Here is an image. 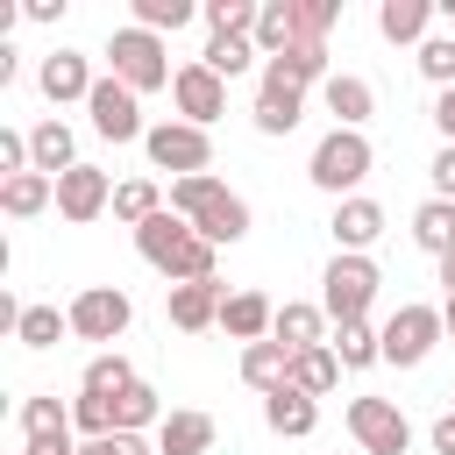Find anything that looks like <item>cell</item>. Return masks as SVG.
Instances as JSON below:
<instances>
[{
	"instance_id": "obj_1",
	"label": "cell",
	"mask_w": 455,
	"mask_h": 455,
	"mask_svg": "<svg viewBox=\"0 0 455 455\" xmlns=\"http://www.w3.org/2000/svg\"><path fill=\"white\" fill-rule=\"evenodd\" d=\"M135 256L156 270V277H171V284H199V277H213V242L192 228V220H178L171 206L156 213V220H142L135 228Z\"/></svg>"
},
{
	"instance_id": "obj_2",
	"label": "cell",
	"mask_w": 455,
	"mask_h": 455,
	"mask_svg": "<svg viewBox=\"0 0 455 455\" xmlns=\"http://www.w3.org/2000/svg\"><path fill=\"white\" fill-rule=\"evenodd\" d=\"M171 213H178V220H192L213 249L249 235V199H242V192H228L213 171H206V178H171Z\"/></svg>"
},
{
	"instance_id": "obj_3",
	"label": "cell",
	"mask_w": 455,
	"mask_h": 455,
	"mask_svg": "<svg viewBox=\"0 0 455 455\" xmlns=\"http://www.w3.org/2000/svg\"><path fill=\"white\" fill-rule=\"evenodd\" d=\"M377 171V149H370V135L363 128H327L320 142H313V164H306V178L341 206V199H355V185Z\"/></svg>"
},
{
	"instance_id": "obj_4",
	"label": "cell",
	"mask_w": 455,
	"mask_h": 455,
	"mask_svg": "<svg viewBox=\"0 0 455 455\" xmlns=\"http://www.w3.org/2000/svg\"><path fill=\"white\" fill-rule=\"evenodd\" d=\"M107 64H114V78L142 100V92H164L178 71H171V50H164V36H149V28H114L107 36Z\"/></svg>"
},
{
	"instance_id": "obj_5",
	"label": "cell",
	"mask_w": 455,
	"mask_h": 455,
	"mask_svg": "<svg viewBox=\"0 0 455 455\" xmlns=\"http://www.w3.org/2000/svg\"><path fill=\"white\" fill-rule=\"evenodd\" d=\"M377 284H384V270H377L370 256H341V249H334V263L320 270V313H327L334 327H348V320L370 313Z\"/></svg>"
},
{
	"instance_id": "obj_6",
	"label": "cell",
	"mask_w": 455,
	"mask_h": 455,
	"mask_svg": "<svg viewBox=\"0 0 455 455\" xmlns=\"http://www.w3.org/2000/svg\"><path fill=\"white\" fill-rule=\"evenodd\" d=\"M142 149H149V164L171 171V178H206V171H213V135L192 128V121H156V128L142 135Z\"/></svg>"
},
{
	"instance_id": "obj_7",
	"label": "cell",
	"mask_w": 455,
	"mask_h": 455,
	"mask_svg": "<svg viewBox=\"0 0 455 455\" xmlns=\"http://www.w3.org/2000/svg\"><path fill=\"white\" fill-rule=\"evenodd\" d=\"M441 334H448L441 306H398V313L384 320V363H391V370H419V363L441 348Z\"/></svg>"
},
{
	"instance_id": "obj_8",
	"label": "cell",
	"mask_w": 455,
	"mask_h": 455,
	"mask_svg": "<svg viewBox=\"0 0 455 455\" xmlns=\"http://www.w3.org/2000/svg\"><path fill=\"white\" fill-rule=\"evenodd\" d=\"M64 313H71V334H78V341H121V334L135 327V299H128L121 284H85Z\"/></svg>"
},
{
	"instance_id": "obj_9",
	"label": "cell",
	"mask_w": 455,
	"mask_h": 455,
	"mask_svg": "<svg viewBox=\"0 0 455 455\" xmlns=\"http://www.w3.org/2000/svg\"><path fill=\"white\" fill-rule=\"evenodd\" d=\"M348 434L363 455H405L412 448V419L391 398H348Z\"/></svg>"
},
{
	"instance_id": "obj_10",
	"label": "cell",
	"mask_w": 455,
	"mask_h": 455,
	"mask_svg": "<svg viewBox=\"0 0 455 455\" xmlns=\"http://www.w3.org/2000/svg\"><path fill=\"white\" fill-rule=\"evenodd\" d=\"M85 114H92V135H107V142H142L149 128H142V100L107 71L100 85H92V100H85Z\"/></svg>"
},
{
	"instance_id": "obj_11",
	"label": "cell",
	"mask_w": 455,
	"mask_h": 455,
	"mask_svg": "<svg viewBox=\"0 0 455 455\" xmlns=\"http://www.w3.org/2000/svg\"><path fill=\"white\" fill-rule=\"evenodd\" d=\"M171 100H178V121H192V128H213V121L228 114V78H213V71L192 57V64H178V78H171Z\"/></svg>"
},
{
	"instance_id": "obj_12",
	"label": "cell",
	"mask_w": 455,
	"mask_h": 455,
	"mask_svg": "<svg viewBox=\"0 0 455 455\" xmlns=\"http://www.w3.org/2000/svg\"><path fill=\"white\" fill-rule=\"evenodd\" d=\"M256 135H291L299 121H306V85L299 78H284L277 64H263V85H256Z\"/></svg>"
},
{
	"instance_id": "obj_13",
	"label": "cell",
	"mask_w": 455,
	"mask_h": 455,
	"mask_svg": "<svg viewBox=\"0 0 455 455\" xmlns=\"http://www.w3.org/2000/svg\"><path fill=\"white\" fill-rule=\"evenodd\" d=\"M21 448H57V455H78V427H71V405H57V391L21 398Z\"/></svg>"
},
{
	"instance_id": "obj_14",
	"label": "cell",
	"mask_w": 455,
	"mask_h": 455,
	"mask_svg": "<svg viewBox=\"0 0 455 455\" xmlns=\"http://www.w3.org/2000/svg\"><path fill=\"white\" fill-rule=\"evenodd\" d=\"M107 206H114V178H107L100 164H78V171H64V178H57V213H64L71 228L100 220Z\"/></svg>"
},
{
	"instance_id": "obj_15",
	"label": "cell",
	"mask_w": 455,
	"mask_h": 455,
	"mask_svg": "<svg viewBox=\"0 0 455 455\" xmlns=\"http://www.w3.org/2000/svg\"><path fill=\"white\" fill-rule=\"evenodd\" d=\"M220 306H228V284H220V277H199V284H171V291H164V313H171L178 334L220 327Z\"/></svg>"
},
{
	"instance_id": "obj_16",
	"label": "cell",
	"mask_w": 455,
	"mask_h": 455,
	"mask_svg": "<svg viewBox=\"0 0 455 455\" xmlns=\"http://www.w3.org/2000/svg\"><path fill=\"white\" fill-rule=\"evenodd\" d=\"M36 85H43V100L50 107H71V100H92V64L78 57V50H50L43 64H36Z\"/></svg>"
},
{
	"instance_id": "obj_17",
	"label": "cell",
	"mask_w": 455,
	"mask_h": 455,
	"mask_svg": "<svg viewBox=\"0 0 455 455\" xmlns=\"http://www.w3.org/2000/svg\"><path fill=\"white\" fill-rule=\"evenodd\" d=\"M327 235H334V249H341V256H370V242L384 235V206L355 192V199H341V206H334Z\"/></svg>"
},
{
	"instance_id": "obj_18",
	"label": "cell",
	"mask_w": 455,
	"mask_h": 455,
	"mask_svg": "<svg viewBox=\"0 0 455 455\" xmlns=\"http://www.w3.org/2000/svg\"><path fill=\"white\" fill-rule=\"evenodd\" d=\"M320 100H327L334 128H363V121L377 114V85H370V78H355V71H334V78L320 85Z\"/></svg>"
},
{
	"instance_id": "obj_19",
	"label": "cell",
	"mask_w": 455,
	"mask_h": 455,
	"mask_svg": "<svg viewBox=\"0 0 455 455\" xmlns=\"http://www.w3.org/2000/svg\"><path fill=\"white\" fill-rule=\"evenodd\" d=\"M270 341H284L291 355H306V348H327V313H320L313 299H284V306H277V327H270Z\"/></svg>"
},
{
	"instance_id": "obj_20",
	"label": "cell",
	"mask_w": 455,
	"mask_h": 455,
	"mask_svg": "<svg viewBox=\"0 0 455 455\" xmlns=\"http://www.w3.org/2000/svg\"><path fill=\"white\" fill-rule=\"evenodd\" d=\"M263 427H270L277 441H306V434L320 427V398H306V391H291V384H284V391H270V398H263Z\"/></svg>"
},
{
	"instance_id": "obj_21",
	"label": "cell",
	"mask_w": 455,
	"mask_h": 455,
	"mask_svg": "<svg viewBox=\"0 0 455 455\" xmlns=\"http://www.w3.org/2000/svg\"><path fill=\"white\" fill-rule=\"evenodd\" d=\"M377 36L419 50V43L434 36V0H377Z\"/></svg>"
},
{
	"instance_id": "obj_22",
	"label": "cell",
	"mask_w": 455,
	"mask_h": 455,
	"mask_svg": "<svg viewBox=\"0 0 455 455\" xmlns=\"http://www.w3.org/2000/svg\"><path fill=\"white\" fill-rule=\"evenodd\" d=\"M28 156H36V171H43V178H64V171H78V135L50 114V121H36V128H28Z\"/></svg>"
},
{
	"instance_id": "obj_23",
	"label": "cell",
	"mask_w": 455,
	"mask_h": 455,
	"mask_svg": "<svg viewBox=\"0 0 455 455\" xmlns=\"http://www.w3.org/2000/svg\"><path fill=\"white\" fill-rule=\"evenodd\" d=\"M220 327L249 348V341H270V327H277V306L263 299V291H228V306H220Z\"/></svg>"
},
{
	"instance_id": "obj_24",
	"label": "cell",
	"mask_w": 455,
	"mask_h": 455,
	"mask_svg": "<svg viewBox=\"0 0 455 455\" xmlns=\"http://www.w3.org/2000/svg\"><path fill=\"white\" fill-rule=\"evenodd\" d=\"M213 434H220L213 412H192V405H185V412H164V427H156V455H206Z\"/></svg>"
},
{
	"instance_id": "obj_25",
	"label": "cell",
	"mask_w": 455,
	"mask_h": 455,
	"mask_svg": "<svg viewBox=\"0 0 455 455\" xmlns=\"http://www.w3.org/2000/svg\"><path fill=\"white\" fill-rule=\"evenodd\" d=\"M263 57H284L291 43H306V21H299V0H263L256 14V36H249Z\"/></svg>"
},
{
	"instance_id": "obj_26",
	"label": "cell",
	"mask_w": 455,
	"mask_h": 455,
	"mask_svg": "<svg viewBox=\"0 0 455 455\" xmlns=\"http://www.w3.org/2000/svg\"><path fill=\"white\" fill-rule=\"evenodd\" d=\"M242 384L263 391V398L284 391V384H291V348H284V341H249V348H242Z\"/></svg>"
},
{
	"instance_id": "obj_27",
	"label": "cell",
	"mask_w": 455,
	"mask_h": 455,
	"mask_svg": "<svg viewBox=\"0 0 455 455\" xmlns=\"http://www.w3.org/2000/svg\"><path fill=\"white\" fill-rule=\"evenodd\" d=\"M43 206H57V178H43V171L0 178V213H7V220H36Z\"/></svg>"
},
{
	"instance_id": "obj_28",
	"label": "cell",
	"mask_w": 455,
	"mask_h": 455,
	"mask_svg": "<svg viewBox=\"0 0 455 455\" xmlns=\"http://www.w3.org/2000/svg\"><path fill=\"white\" fill-rule=\"evenodd\" d=\"M327 348L341 355V370H370V363H384V327L348 320V327H334V334H327Z\"/></svg>"
},
{
	"instance_id": "obj_29",
	"label": "cell",
	"mask_w": 455,
	"mask_h": 455,
	"mask_svg": "<svg viewBox=\"0 0 455 455\" xmlns=\"http://www.w3.org/2000/svg\"><path fill=\"white\" fill-rule=\"evenodd\" d=\"M128 384H142V377H135V363H128L121 348H100V355L85 363V377H78V391H92V398H121Z\"/></svg>"
},
{
	"instance_id": "obj_30",
	"label": "cell",
	"mask_w": 455,
	"mask_h": 455,
	"mask_svg": "<svg viewBox=\"0 0 455 455\" xmlns=\"http://www.w3.org/2000/svg\"><path fill=\"white\" fill-rule=\"evenodd\" d=\"M412 242H419V249L441 263V256L455 249V199H427V206L412 213Z\"/></svg>"
},
{
	"instance_id": "obj_31",
	"label": "cell",
	"mask_w": 455,
	"mask_h": 455,
	"mask_svg": "<svg viewBox=\"0 0 455 455\" xmlns=\"http://www.w3.org/2000/svg\"><path fill=\"white\" fill-rule=\"evenodd\" d=\"M334 384H341V355H334V348H306V355H291V391L327 398Z\"/></svg>"
},
{
	"instance_id": "obj_32",
	"label": "cell",
	"mask_w": 455,
	"mask_h": 455,
	"mask_svg": "<svg viewBox=\"0 0 455 455\" xmlns=\"http://www.w3.org/2000/svg\"><path fill=\"white\" fill-rule=\"evenodd\" d=\"M256 57H263V50H256L249 36H206V50H199V64H206L213 78H242Z\"/></svg>"
},
{
	"instance_id": "obj_33",
	"label": "cell",
	"mask_w": 455,
	"mask_h": 455,
	"mask_svg": "<svg viewBox=\"0 0 455 455\" xmlns=\"http://www.w3.org/2000/svg\"><path fill=\"white\" fill-rule=\"evenodd\" d=\"M156 213H164V192H156V178H121V185H114V220L142 228V220H156Z\"/></svg>"
},
{
	"instance_id": "obj_34",
	"label": "cell",
	"mask_w": 455,
	"mask_h": 455,
	"mask_svg": "<svg viewBox=\"0 0 455 455\" xmlns=\"http://www.w3.org/2000/svg\"><path fill=\"white\" fill-rule=\"evenodd\" d=\"M149 427H164V405H156L149 384H128L114 398V434H149Z\"/></svg>"
},
{
	"instance_id": "obj_35",
	"label": "cell",
	"mask_w": 455,
	"mask_h": 455,
	"mask_svg": "<svg viewBox=\"0 0 455 455\" xmlns=\"http://www.w3.org/2000/svg\"><path fill=\"white\" fill-rule=\"evenodd\" d=\"M256 14H263V0H206L199 7V21L213 36H256Z\"/></svg>"
},
{
	"instance_id": "obj_36",
	"label": "cell",
	"mask_w": 455,
	"mask_h": 455,
	"mask_svg": "<svg viewBox=\"0 0 455 455\" xmlns=\"http://www.w3.org/2000/svg\"><path fill=\"white\" fill-rule=\"evenodd\" d=\"M263 64H277L284 78H299V85H327L334 71H327V43H291L284 57H263Z\"/></svg>"
},
{
	"instance_id": "obj_37",
	"label": "cell",
	"mask_w": 455,
	"mask_h": 455,
	"mask_svg": "<svg viewBox=\"0 0 455 455\" xmlns=\"http://www.w3.org/2000/svg\"><path fill=\"white\" fill-rule=\"evenodd\" d=\"M57 334H71V313H57V306H21V327H14L21 348H57Z\"/></svg>"
},
{
	"instance_id": "obj_38",
	"label": "cell",
	"mask_w": 455,
	"mask_h": 455,
	"mask_svg": "<svg viewBox=\"0 0 455 455\" xmlns=\"http://www.w3.org/2000/svg\"><path fill=\"white\" fill-rule=\"evenodd\" d=\"M192 14H199L192 0H135V28H149V36H178Z\"/></svg>"
},
{
	"instance_id": "obj_39",
	"label": "cell",
	"mask_w": 455,
	"mask_h": 455,
	"mask_svg": "<svg viewBox=\"0 0 455 455\" xmlns=\"http://www.w3.org/2000/svg\"><path fill=\"white\" fill-rule=\"evenodd\" d=\"M412 64H419V78H427V85H441V92H448V85H455V36H427Z\"/></svg>"
},
{
	"instance_id": "obj_40",
	"label": "cell",
	"mask_w": 455,
	"mask_h": 455,
	"mask_svg": "<svg viewBox=\"0 0 455 455\" xmlns=\"http://www.w3.org/2000/svg\"><path fill=\"white\" fill-rule=\"evenodd\" d=\"M71 427H78L85 441H107V434H114V398H92V391H78V398H71Z\"/></svg>"
},
{
	"instance_id": "obj_41",
	"label": "cell",
	"mask_w": 455,
	"mask_h": 455,
	"mask_svg": "<svg viewBox=\"0 0 455 455\" xmlns=\"http://www.w3.org/2000/svg\"><path fill=\"white\" fill-rule=\"evenodd\" d=\"M427 178H434V199H455V142H441V156L427 164Z\"/></svg>"
},
{
	"instance_id": "obj_42",
	"label": "cell",
	"mask_w": 455,
	"mask_h": 455,
	"mask_svg": "<svg viewBox=\"0 0 455 455\" xmlns=\"http://www.w3.org/2000/svg\"><path fill=\"white\" fill-rule=\"evenodd\" d=\"M427 441H434V455H455V412H441V419L427 427Z\"/></svg>"
},
{
	"instance_id": "obj_43",
	"label": "cell",
	"mask_w": 455,
	"mask_h": 455,
	"mask_svg": "<svg viewBox=\"0 0 455 455\" xmlns=\"http://www.w3.org/2000/svg\"><path fill=\"white\" fill-rule=\"evenodd\" d=\"M434 128H441V135H448V142H455V85H448V92H441V100H434Z\"/></svg>"
},
{
	"instance_id": "obj_44",
	"label": "cell",
	"mask_w": 455,
	"mask_h": 455,
	"mask_svg": "<svg viewBox=\"0 0 455 455\" xmlns=\"http://www.w3.org/2000/svg\"><path fill=\"white\" fill-rule=\"evenodd\" d=\"M64 7H71V0H21V14H28V21H57Z\"/></svg>"
},
{
	"instance_id": "obj_45",
	"label": "cell",
	"mask_w": 455,
	"mask_h": 455,
	"mask_svg": "<svg viewBox=\"0 0 455 455\" xmlns=\"http://www.w3.org/2000/svg\"><path fill=\"white\" fill-rule=\"evenodd\" d=\"M441 284H448V299H455V249L441 256Z\"/></svg>"
},
{
	"instance_id": "obj_46",
	"label": "cell",
	"mask_w": 455,
	"mask_h": 455,
	"mask_svg": "<svg viewBox=\"0 0 455 455\" xmlns=\"http://www.w3.org/2000/svg\"><path fill=\"white\" fill-rule=\"evenodd\" d=\"M441 320H448V334H455V299H448V306H441Z\"/></svg>"
},
{
	"instance_id": "obj_47",
	"label": "cell",
	"mask_w": 455,
	"mask_h": 455,
	"mask_svg": "<svg viewBox=\"0 0 455 455\" xmlns=\"http://www.w3.org/2000/svg\"><path fill=\"white\" fill-rule=\"evenodd\" d=\"M21 455H57V448H21Z\"/></svg>"
},
{
	"instance_id": "obj_48",
	"label": "cell",
	"mask_w": 455,
	"mask_h": 455,
	"mask_svg": "<svg viewBox=\"0 0 455 455\" xmlns=\"http://www.w3.org/2000/svg\"><path fill=\"white\" fill-rule=\"evenodd\" d=\"M448 398H455V391H448ZM448 412H455V405H448Z\"/></svg>"
}]
</instances>
